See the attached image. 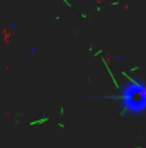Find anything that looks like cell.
I'll return each mask as SVG.
<instances>
[{"label":"cell","instance_id":"1","mask_svg":"<svg viewBox=\"0 0 146 148\" xmlns=\"http://www.w3.org/2000/svg\"><path fill=\"white\" fill-rule=\"evenodd\" d=\"M117 101L122 112L129 115H142L146 112V82L129 79L119 88Z\"/></svg>","mask_w":146,"mask_h":148}]
</instances>
